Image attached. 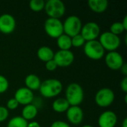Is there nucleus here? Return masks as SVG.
<instances>
[{
	"label": "nucleus",
	"instance_id": "nucleus-21",
	"mask_svg": "<svg viewBox=\"0 0 127 127\" xmlns=\"http://www.w3.org/2000/svg\"><path fill=\"white\" fill-rule=\"evenodd\" d=\"M57 45L60 50H70L71 45V37L63 33L57 39Z\"/></svg>",
	"mask_w": 127,
	"mask_h": 127
},
{
	"label": "nucleus",
	"instance_id": "nucleus-14",
	"mask_svg": "<svg viewBox=\"0 0 127 127\" xmlns=\"http://www.w3.org/2000/svg\"><path fill=\"white\" fill-rule=\"evenodd\" d=\"M118 122L117 115L111 110L102 112L98 118V125L100 127H115Z\"/></svg>",
	"mask_w": 127,
	"mask_h": 127
},
{
	"label": "nucleus",
	"instance_id": "nucleus-13",
	"mask_svg": "<svg viewBox=\"0 0 127 127\" xmlns=\"http://www.w3.org/2000/svg\"><path fill=\"white\" fill-rule=\"evenodd\" d=\"M14 98L16 100L19 104L26 106L33 103L34 99L33 92L25 86L21 87L16 91L14 94Z\"/></svg>",
	"mask_w": 127,
	"mask_h": 127
},
{
	"label": "nucleus",
	"instance_id": "nucleus-10",
	"mask_svg": "<svg viewBox=\"0 0 127 127\" xmlns=\"http://www.w3.org/2000/svg\"><path fill=\"white\" fill-rule=\"evenodd\" d=\"M53 60L57 65V67L65 68L73 63L74 55L71 50H59L54 53Z\"/></svg>",
	"mask_w": 127,
	"mask_h": 127
},
{
	"label": "nucleus",
	"instance_id": "nucleus-6",
	"mask_svg": "<svg viewBox=\"0 0 127 127\" xmlns=\"http://www.w3.org/2000/svg\"><path fill=\"white\" fill-rule=\"evenodd\" d=\"M44 9L49 18L60 19L65 13V6L60 0H48Z\"/></svg>",
	"mask_w": 127,
	"mask_h": 127
},
{
	"label": "nucleus",
	"instance_id": "nucleus-15",
	"mask_svg": "<svg viewBox=\"0 0 127 127\" xmlns=\"http://www.w3.org/2000/svg\"><path fill=\"white\" fill-rule=\"evenodd\" d=\"M65 113L68 121L74 125L81 124L83 120V111L80 106H70Z\"/></svg>",
	"mask_w": 127,
	"mask_h": 127
},
{
	"label": "nucleus",
	"instance_id": "nucleus-32",
	"mask_svg": "<svg viewBox=\"0 0 127 127\" xmlns=\"http://www.w3.org/2000/svg\"><path fill=\"white\" fill-rule=\"evenodd\" d=\"M121 71V73L124 74V75H125V77H127V63H124V64L122 65V67L121 68V69H120Z\"/></svg>",
	"mask_w": 127,
	"mask_h": 127
},
{
	"label": "nucleus",
	"instance_id": "nucleus-33",
	"mask_svg": "<svg viewBox=\"0 0 127 127\" xmlns=\"http://www.w3.org/2000/svg\"><path fill=\"white\" fill-rule=\"evenodd\" d=\"M27 127H40V124L36 122V121H31L30 123L28 124V126Z\"/></svg>",
	"mask_w": 127,
	"mask_h": 127
},
{
	"label": "nucleus",
	"instance_id": "nucleus-5",
	"mask_svg": "<svg viewBox=\"0 0 127 127\" xmlns=\"http://www.w3.org/2000/svg\"><path fill=\"white\" fill-rule=\"evenodd\" d=\"M98 41L104 50H107L109 52L116 51L121 45V39L119 36H117L110 31H105L100 34Z\"/></svg>",
	"mask_w": 127,
	"mask_h": 127
},
{
	"label": "nucleus",
	"instance_id": "nucleus-25",
	"mask_svg": "<svg viewBox=\"0 0 127 127\" xmlns=\"http://www.w3.org/2000/svg\"><path fill=\"white\" fill-rule=\"evenodd\" d=\"M85 43H86V40L81 36L80 33L71 37V45L73 47L79 48V47H81V46L84 45Z\"/></svg>",
	"mask_w": 127,
	"mask_h": 127
},
{
	"label": "nucleus",
	"instance_id": "nucleus-3",
	"mask_svg": "<svg viewBox=\"0 0 127 127\" xmlns=\"http://www.w3.org/2000/svg\"><path fill=\"white\" fill-rule=\"evenodd\" d=\"M83 51L87 57L93 60H99L105 55V50L97 39L86 42Z\"/></svg>",
	"mask_w": 127,
	"mask_h": 127
},
{
	"label": "nucleus",
	"instance_id": "nucleus-8",
	"mask_svg": "<svg viewBox=\"0 0 127 127\" xmlns=\"http://www.w3.org/2000/svg\"><path fill=\"white\" fill-rule=\"evenodd\" d=\"M115 98V93L110 88H102L99 89L95 96V101L100 107H108L112 104Z\"/></svg>",
	"mask_w": 127,
	"mask_h": 127
},
{
	"label": "nucleus",
	"instance_id": "nucleus-26",
	"mask_svg": "<svg viewBox=\"0 0 127 127\" xmlns=\"http://www.w3.org/2000/svg\"><path fill=\"white\" fill-rule=\"evenodd\" d=\"M9 87L8 80L3 75L0 74V94L5 92Z\"/></svg>",
	"mask_w": 127,
	"mask_h": 127
},
{
	"label": "nucleus",
	"instance_id": "nucleus-19",
	"mask_svg": "<svg viewBox=\"0 0 127 127\" xmlns=\"http://www.w3.org/2000/svg\"><path fill=\"white\" fill-rule=\"evenodd\" d=\"M38 114V109L33 104L30 103L23 107L22 110V117L28 121H31L36 117Z\"/></svg>",
	"mask_w": 127,
	"mask_h": 127
},
{
	"label": "nucleus",
	"instance_id": "nucleus-36",
	"mask_svg": "<svg viewBox=\"0 0 127 127\" xmlns=\"http://www.w3.org/2000/svg\"><path fill=\"white\" fill-rule=\"evenodd\" d=\"M82 127H92L91 125H84V126H83Z\"/></svg>",
	"mask_w": 127,
	"mask_h": 127
},
{
	"label": "nucleus",
	"instance_id": "nucleus-28",
	"mask_svg": "<svg viewBox=\"0 0 127 127\" xmlns=\"http://www.w3.org/2000/svg\"><path fill=\"white\" fill-rule=\"evenodd\" d=\"M9 116V110L6 106H0V123L5 121Z\"/></svg>",
	"mask_w": 127,
	"mask_h": 127
},
{
	"label": "nucleus",
	"instance_id": "nucleus-31",
	"mask_svg": "<svg viewBox=\"0 0 127 127\" xmlns=\"http://www.w3.org/2000/svg\"><path fill=\"white\" fill-rule=\"evenodd\" d=\"M121 88L122 91L125 93L127 92V77H125L121 82Z\"/></svg>",
	"mask_w": 127,
	"mask_h": 127
},
{
	"label": "nucleus",
	"instance_id": "nucleus-7",
	"mask_svg": "<svg viewBox=\"0 0 127 127\" xmlns=\"http://www.w3.org/2000/svg\"><path fill=\"white\" fill-rule=\"evenodd\" d=\"M44 30L47 35L54 39H57L64 33L63 22L60 19L48 18L44 23Z\"/></svg>",
	"mask_w": 127,
	"mask_h": 127
},
{
	"label": "nucleus",
	"instance_id": "nucleus-20",
	"mask_svg": "<svg viewBox=\"0 0 127 127\" xmlns=\"http://www.w3.org/2000/svg\"><path fill=\"white\" fill-rule=\"evenodd\" d=\"M69 107H70V105L65 97L57 98L52 103L53 110L58 113L65 112Z\"/></svg>",
	"mask_w": 127,
	"mask_h": 127
},
{
	"label": "nucleus",
	"instance_id": "nucleus-27",
	"mask_svg": "<svg viewBox=\"0 0 127 127\" xmlns=\"http://www.w3.org/2000/svg\"><path fill=\"white\" fill-rule=\"evenodd\" d=\"M19 103L16 101V100L13 97V98H10L7 100V105H6V108L9 110H14V109H16L18 107H19Z\"/></svg>",
	"mask_w": 127,
	"mask_h": 127
},
{
	"label": "nucleus",
	"instance_id": "nucleus-17",
	"mask_svg": "<svg viewBox=\"0 0 127 127\" xmlns=\"http://www.w3.org/2000/svg\"><path fill=\"white\" fill-rule=\"evenodd\" d=\"M41 83L42 81L40 78L34 74H30L27 75L25 79V87L31 90L32 92L38 90L40 87Z\"/></svg>",
	"mask_w": 127,
	"mask_h": 127
},
{
	"label": "nucleus",
	"instance_id": "nucleus-2",
	"mask_svg": "<svg viewBox=\"0 0 127 127\" xmlns=\"http://www.w3.org/2000/svg\"><path fill=\"white\" fill-rule=\"evenodd\" d=\"M70 106H80L84 100V91L77 83H71L66 87L65 97Z\"/></svg>",
	"mask_w": 127,
	"mask_h": 127
},
{
	"label": "nucleus",
	"instance_id": "nucleus-22",
	"mask_svg": "<svg viewBox=\"0 0 127 127\" xmlns=\"http://www.w3.org/2000/svg\"><path fill=\"white\" fill-rule=\"evenodd\" d=\"M28 122L22 116H16L12 118L7 125V127H27Z\"/></svg>",
	"mask_w": 127,
	"mask_h": 127
},
{
	"label": "nucleus",
	"instance_id": "nucleus-12",
	"mask_svg": "<svg viewBox=\"0 0 127 127\" xmlns=\"http://www.w3.org/2000/svg\"><path fill=\"white\" fill-rule=\"evenodd\" d=\"M16 26L14 16L9 13H3L0 16V32L4 34L13 33Z\"/></svg>",
	"mask_w": 127,
	"mask_h": 127
},
{
	"label": "nucleus",
	"instance_id": "nucleus-29",
	"mask_svg": "<svg viewBox=\"0 0 127 127\" xmlns=\"http://www.w3.org/2000/svg\"><path fill=\"white\" fill-rule=\"evenodd\" d=\"M57 65L56 64L54 60H51L45 63V68L49 71H54V70L57 69Z\"/></svg>",
	"mask_w": 127,
	"mask_h": 127
},
{
	"label": "nucleus",
	"instance_id": "nucleus-11",
	"mask_svg": "<svg viewBox=\"0 0 127 127\" xmlns=\"http://www.w3.org/2000/svg\"><path fill=\"white\" fill-rule=\"evenodd\" d=\"M105 63L107 67L112 70H120L124 64L123 56L118 51H109L105 56Z\"/></svg>",
	"mask_w": 127,
	"mask_h": 127
},
{
	"label": "nucleus",
	"instance_id": "nucleus-24",
	"mask_svg": "<svg viewBox=\"0 0 127 127\" xmlns=\"http://www.w3.org/2000/svg\"><path fill=\"white\" fill-rule=\"evenodd\" d=\"M109 31L111 33L118 36V35L123 33L125 31V29H124L121 22H115L111 25Z\"/></svg>",
	"mask_w": 127,
	"mask_h": 127
},
{
	"label": "nucleus",
	"instance_id": "nucleus-23",
	"mask_svg": "<svg viewBox=\"0 0 127 127\" xmlns=\"http://www.w3.org/2000/svg\"><path fill=\"white\" fill-rule=\"evenodd\" d=\"M45 1L44 0H31L29 1V7L35 12L41 11L45 7Z\"/></svg>",
	"mask_w": 127,
	"mask_h": 127
},
{
	"label": "nucleus",
	"instance_id": "nucleus-34",
	"mask_svg": "<svg viewBox=\"0 0 127 127\" xmlns=\"http://www.w3.org/2000/svg\"><path fill=\"white\" fill-rule=\"evenodd\" d=\"M121 23H122V25H123V26H124V28L125 31H127V16H124V18L123 21L121 22Z\"/></svg>",
	"mask_w": 127,
	"mask_h": 127
},
{
	"label": "nucleus",
	"instance_id": "nucleus-4",
	"mask_svg": "<svg viewBox=\"0 0 127 127\" xmlns=\"http://www.w3.org/2000/svg\"><path fill=\"white\" fill-rule=\"evenodd\" d=\"M63 33L70 37H73L80 33L83 26L81 19L74 15L68 16L63 22Z\"/></svg>",
	"mask_w": 127,
	"mask_h": 127
},
{
	"label": "nucleus",
	"instance_id": "nucleus-1",
	"mask_svg": "<svg viewBox=\"0 0 127 127\" xmlns=\"http://www.w3.org/2000/svg\"><path fill=\"white\" fill-rule=\"evenodd\" d=\"M63 83L60 80L54 78L45 80L41 83L39 89L40 95L46 98H52L59 95L63 91Z\"/></svg>",
	"mask_w": 127,
	"mask_h": 127
},
{
	"label": "nucleus",
	"instance_id": "nucleus-30",
	"mask_svg": "<svg viewBox=\"0 0 127 127\" xmlns=\"http://www.w3.org/2000/svg\"><path fill=\"white\" fill-rule=\"evenodd\" d=\"M50 127H71L68 123L63 121H56L53 122Z\"/></svg>",
	"mask_w": 127,
	"mask_h": 127
},
{
	"label": "nucleus",
	"instance_id": "nucleus-16",
	"mask_svg": "<svg viewBox=\"0 0 127 127\" xmlns=\"http://www.w3.org/2000/svg\"><path fill=\"white\" fill-rule=\"evenodd\" d=\"M89 8L97 13H102L108 7L109 2L107 0H89L88 1Z\"/></svg>",
	"mask_w": 127,
	"mask_h": 127
},
{
	"label": "nucleus",
	"instance_id": "nucleus-35",
	"mask_svg": "<svg viewBox=\"0 0 127 127\" xmlns=\"http://www.w3.org/2000/svg\"><path fill=\"white\" fill-rule=\"evenodd\" d=\"M122 127H127V118H124L122 123Z\"/></svg>",
	"mask_w": 127,
	"mask_h": 127
},
{
	"label": "nucleus",
	"instance_id": "nucleus-18",
	"mask_svg": "<svg viewBox=\"0 0 127 127\" xmlns=\"http://www.w3.org/2000/svg\"><path fill=\"white\" fill-rule=\"evenodd\" d=\"M37 57L38 58L45 63L50 61L54 59V51L48 46H42L37 50Z\"/></svg>",
	"mask_w": 127,
	"mask_h": 127
},
{
	"label": "nucleus",
	"instance_id": "nucleus-9",
	"mask_svg": "<svg viewBox=\"0 0 127 127\" xmlns=\"http://www.w3.org/2000/svg\"><path fill=\"white\" fill-rule=\"evenodd\" d=\"M80 34L86 42L96 40L100 34V28L97 22H89L82 26Z\"/></svg>",
	"mask_w": 127,
	"mask_h": 127
}]
</instances>
